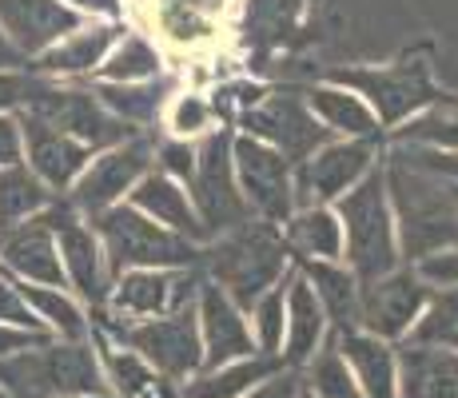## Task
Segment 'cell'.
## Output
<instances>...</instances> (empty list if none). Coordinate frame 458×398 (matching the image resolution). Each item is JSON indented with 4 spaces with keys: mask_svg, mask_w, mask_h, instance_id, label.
<instances>
[{
    "mask_svg": "<svg viewBox=\"0 0 458 398\" xmlns=\"http://www.w3.org/2000/svg\"><path fill=\"white\" fill-rule=\"evenodd\" d=\"M391 144L403 148H435V152H458V100L435 96L422 112L391 128Z\"/></svg>",
    "mask_w": 458,
    "mask_h": 398,
    "instance_id": "cell-32",
    "label": "cell"
},
{
    "mask_svg": "<svg viewBox=\"0 0 458 398\" xmlns=\"http://www.w3.org/2000/svg\"><path fill=\"white\" fill-rule=\"evenodd\" d=\"M24 299H29L32 315L52 339H88L92 334V318L88 307L68 287H44V283H21Z\"/></svg>",
    "mask_w": 458,
    "mask_h": 398,
    "instance_id": "cell-31",
    "label": "cell"
},
{
    "mask_svg": "<svg viewBox=\"0 0 458 398\" xmlns=\"http://www.w3.org/2000/svg\"><path fill=\"white\" fill-rule=\"evenodd\" d=\"M0 323H8V326H24V331H40V334H48L40 326V318L32 315V307H29V299H24V291H21V279L16 275H8L4 267H0Z\"/></svg>",
    "mask_w": 458,
    "mask_h": 398,
    "instance_id": "cell-40",
    "label": "cell"
},
{
    "mask_svg": "<svg viewBox=\"0 0 458 398\" xmlns=\"http://www.w3.org/2000/svg\"><path fill=\"white\" fill-rule=\"evenodd\" d=\"M156 24H160V32L167 40L183 44V48L204 44V40H211V32H216V21H211L208 13H199L196 4H188V0H164Z\"/></svg>",
    "mask_w": 458,
    "mask_h": 398,
    "instance_id": "cell-39",
    "label": "cell"
},
{
    "mask_svg": "<svg viewBox=\"0 0 458 398\" xmlns=\"http://www.w3.org/2000/svg\"><path fill=\"white\" fill-rule=\"evenodd\" d=\"M100 351L104 362V383L112 398H180V383L152 367L144 355H136L124 343L108 339V334H88Z\"/></svg>",
    "mask_w": 458,
    "mask_h": 398,
    "instance_id": "cell-24",
    "label": "cell"
},
{
    "mask_svg": "<svg viewBox=\"0 0 458 398\" xmlns=\"http://www.w3.org/2000/svg\"><path fill=\"white\" fill-rule=\"evenodd\" d=\"M152 167H156V136L152 131H136V136L96 152L92 164L84 167V175L72 183V191H68L64 199L72 203L84 219H92L96 211L112 207V203H124L131 196V188H136Z\"/></svg>",
    "mask_w": 458,
    "mask_h": 398,
    "instance_id": "cell-9",
    "label": "cell"
},
{
    "mask_svg": "<svg viewBox=\"0 0 458 398\" xmlns=\"http://www.w3.org/2000/svg\"><path fill=\"white\" fill-rule=\"evenodd\" d=\"M383 140H327L319 152L295 164V203H335L343 199L371 167L383 164Z\"/></svg>",
    "mask_w": 458,
    "mask_h": 398,
    "instance_id": "cell-12",
    "label": "cell"
},
{
    "mask_svg": "<svg viewBox=\"0 0 458 398\" xmlns=\"http://www.w3.org/2000/svg\"><path fill=\"white\" fill-rule=\"evenodd\" d=\"M60 398H112V394H60Z\"/></svg>",
    "mask_w": 458,
    "mask_h": 398,
    "instance_id": "cell-50",
    "label": "cell"
},
{
    "mask_svg": "<svg viewBox=\"0 0 458 398\" xmlns=\"http://www.w3.org/2000/svg\"><path fill=\"white\" fill-rule=\"evenodd\" d=\"M199 283H204V267L199 263H191V267H131L112 279L104 311L120 318V323L160 318L196 303Z\"/></svg>",
    "mask_w": 458,
    "mask_h": 398,
    "instance_id": "cell-10",
    "label": "cell"
},
{
    "mask_svg": "<svg viewBox=\"0 0 458 398\" xmlns=\"http://www.w3.org/2000/svg\"><path fill=\"white\" fill-rule=\"evenodd\" d=\"M199 267H204V275L211 283H219L248 311L263 291L279 287L287 279V271L295 263H292V251H287V239L276 224L248 219V224L211 239L204 255H199Z\"/></svg>",
    "mask_w": 458,
    "mask_h": 398,
    "instance_id": "cell-2",
    "label": "cell"
},
{
    "mask_svg": "<svg viewBox=\"0 0 458 398\" xmlns=\"http://www.w3.org/2000/svg\"><path fill=\"white\" fill-rule=\"evenodd\" d=\"M331 80L355 88L383 128H399L438 96L435 80H430L427 64H386V68H351V72H335Z\"/></svg>",
    "mask_w": 458,
    "mask_h": 398,
    "instance_id": "cell-15",
    "label": "cell"
},
{
    "mask_svg": "<svg viewBox=\"0 0 458 398\" xmlns=\"http://www.w3.org/2000/svg\"><path fill=\"white\" fill-rule=\"evenodd\" d=\"M48 216H52V227H56L64 287L81 299L88 311H100V307L108 303V291H112V267H108V255H104L100 235H96V227L88 224L64 196H56V203L48 207Z\"/></svg>",
    "mask_w": 458,
    "mask_h": 398,
    "instance_id": "cell-11",
    "label": "cell"
},
{
    "mask_svg": "<svg viewBox=\"0 0 458 398\" xmlns=\"http://www.w3.org/2000/svg\"><path fill=\"white\" fill-rule=\"evenodd\" d=\"M188 196L196 203V216L211 239L251 219L240 183H235L232 131L216 128L204 140H196V175L188 180Z\"/></svg>",
    "mask_w": 458,
    "mask_h": 398,
    "instance_id": "cell-7",
    "label": "cell"
},
{
    "mask_svg": "<svg viewBox=\"0 0 458 398\" xmlns=\"http://www.w3.org/2000/svg\"><path fill=\"white\" fill-rule=\"evenodd\" d=\"M44 339H52V334L24 331V326H8V323H0V359L16 355V351H29V347H37V343H44Z\"/></svg>",
    "mask_w": 458,
    "mask_h": 398,
    "instance_id": "cell-47",
    "label": "cell"
},
{
    "mask_svg": "<svg viewBox=\"0 0 458 398\" xmlns=\"http://www.w3.org/2000/svg\"><path fill=\"white\" fill-rule=\"evenodd\" d=\"M394 152H403L411 159L415 167H422V172L438 175V180L454 183L458 188V152H435V148H403V144H391Z\"/></svg>",
    "mask_w": 458,
    "mask_h": 398,
    "instance_id": "cell-43",
    "label": "cell"
},
{
    "mask_svg": "<svg viewBox=\"0 0 458 398\" xmlns=\"http://www.w3.org/2000/svg\"><path fill=\"white\" fill-rule=\"evenodd\" d=\"M0 386L8 398L108 394L104 362L92 339H44L37 347L0 359Z\"/></svg>",
    "mask_w": 458,
    "mask_h": 398,
    "instance_id": "cell-3",
    "label": "cell"
},
{
    "mask_svg": "<svg viewBox=\"0 0 458 398\" xmlns=\"http://www.w3.org/2000/svg\"><path fill=\"white\" fill-rule=\"evenodd\" d=\"M21 112L24 116H37L44 123H52V128H60V131H68V136L88 144L92 152H104V148L136 136V128H128L124 120L112 116L92 88L72 84V80L40 76L37 92H32V100L24 104Z\"/></svg>",
    "mask_w": 458,
    "mask_h": 398,
    "instance_id": "cell-6",
    "label": "cell"
},
{
    "mask_svg": "<svg viewBox=\"0 0 458 398\" xmlns=\"http://www.w3.org/2000/svg\"><path fill=\"white\" fill-rule=\"evenodd\" d=\"M295 259H343V219L331 203H307L279 227Z\"/></svg>",
    "mask_w": 458,
    "mask_h": 398,
    "instance_id": "cell-30",
    "label": "cell"
},
{
    "mask_svg": "<svg viewBox=\"0 0 458 398\" xmlns=\"http://www.w3.org/2000/svg\"><path fill=\"white\" fill-rule=\"evenodd\" d=\"M399 355V398H458V351L427 343H394Z\"/></svg>",
    "mask_w": 458,
    "mask_h": 398,
    "instance_id": "cell-25",
    "label": "cell"
},
{
    "mask_svg": "<svg viewBox=\"0 0 458 398\" xmlns=\"http://www.w3.org/2000/svg\"><path fill=\"white\" fill-rule=\"evenodd\" d=\"M160 123L175 140H204L208 131H216V100H208L204 92H191V88H183V92L175 88Z\"/></svg>",
    "mask_w": 458,
    "mask_h": 398,
    "instance_id": "cell-37",
    "label": "cell"
},
{
    "mask_svg": "<svg viewBox=\"0 0 458 398\" xmlns=\"http://www.w3.org/2000/svg\"><path fill=\"white\" fill-rule=\"evenodd\" d=\"M40 84V72H32L29 64L24 68H0V112H21L24 104L32 100Z\"/></svg>",
    "mask_w": 458,
    "mask_h": 398,
    "instance_id": "cell-42",
    "label": "cell"
},
{
    "mask_svg": "<svg viewBox=\"0 0 458 398\" xmlns=\"http://www.w3.org/2000/svg\"><path fill=\"white\" fill-rule=\"evenodd\" d=\"M415 267H419V275L427 279L430 287H458V247L430 255V259L415 263Z\"/></svg>",
    "mask_w": 458,
    "mask_h": 398,
    "instance_id": "cell-44",
    "label": "cell"
},
{
    "mask_svg": "<svg viewBox=\"0 0 458 398\" xmlns=\"http://www.w3.org/2000/svg\"><path fill=\"white\" fill-rule=\"evenodd\" d=\"M0 398H8V391H4V386H0Z\"/></svg>",
    "mask_w": 458,
    "mask_h": 398,
    "instance_id": "cell-52",
    "label": "cell"
},
{
    "mask_svg": "<svg viewBox=\"0 0 458 398\" xmlns=\"http://www.w3.org/2000/svg\"><path fill=\"white\" fill-rule=\"evenodd\" d=\"M232 164H235V183L243 191L251 219L284 227L287 216L299 207L295 203V164L284 152L255 136L235 131L232 136Z\"/></svg>",
    "mask_w": 458,
    "mask_h": 398,
    "instance_id": "cell-8",
    "label": "cell"
},
{
    "mask_svg": "<svg viewBox=\"0 0 458 398\" xmlns=\"http://www.w3.org/2000/svg\"><path fill=\"white\" fill-rule=\"evenodd\" d=\"M240 131L271 144L276 152H284L292 159V164H303V159L311 152H319L327 140H335L331 131L311 116L303 96H295V92H267L259 104L243 108Z\"/></svg>",
    "mask_w": 458,
    "mask_h": 398,
    "instance_id": "cell-14",
    "label": "cell"
},
{
    "mask_svg": "<svg viewBox=\"0 0 458 398\" xmlns=\"http://www.w3.org/2000/svg\"><path fill=\"white\" fill-rule=\"evenodd\" d=\"M196 318H199V339H204V367H219V362L255 355L248 311L208 275L196 295Z\"/></svg>",
    "mask_w": 458,
    "mask_h": 398,
    "instance_id": "cell-18",
    "label": "cell"
},
{
    "mask_svg": "<svg viewBox=\"0 0 458 398\" xmlns=\"http://www.w3.org/2000/svg\"><path fill=\"white\" fill-rule=\"evenodd\" d=\"M299 370H276V375L267 378V383H259L251 394H243V398H299Z\"/></svg>",
    "mask_w": 458,
    "mask_h": 398,
    "instance_id": "cell-46",
    "label": "cell"
},
{
    "mask_svg": "<svg viewBox=\"0 0 458 398\" xmlns=\"http://www.w3.org/2000/svg\"><path fill=\"white\" fill-rule=\"evenodd\" d=\"M84 21L88 16L68 8L64 0H0V32L24 60H37Z\"/></svg>",
    "mask_w": 458,
    "mask_h": 398,
    "instance_id": "cell-17",
    "label": "cell"
},
{
    "mask_svg": "<svg viewBox=\"0 0 458 398\" xmlns=\"http://www.w3.org/2000/svg\"><path fill=\"white\" fill-rule=\"evenodd\" d=\"M128 203H131V207L144 211L148 219H156V224L172 227L175 235L191 239V243H199V247H208V243H211L208 227L199 224V216H196V203H191L188 188H183L180 180H172V175L156 172V167L136 183V188H131Z\"/></svg>",
    "mask_w": 458,
    "mask_h": 398,
    "instance_id": "cell-22",
    "label": "cell"
},
{
    "mask_svg": "<svg viewBox=\"0 0 458 398\" xmlns=\"http://www.w3.org/2000/svg\"><path fill=\"white\" fill-rule=\"evenodd\" d=\"M88 224L96 227V235H100V243H104L112 279L131 267H191V263H199V255H204L199 243H191V239L175 235L172 227L148 219L144 211L131 207L128 199L96 211Z\"/></svg>",
    "mask_w": 458,
    "mask_h": 398,
    "instance_id": "cell-5",
    "label": "cell"
},
{
    "mask_svg": "<svg viewBox=\"0 0 458 398\" xmlns=\"http://www.w3.org/2000/svg\"><path fill=\"white\" fill-rule=\"evenodd\" d=\"M430 291L435 287L411 263H399L386 275L367 279L359 287V331L378 334L386 343H403L411 334V326L419 323Z\"/></svg>",
    "mask_w": 458,
    "mask_h": 398,
    "instance_id": "cell-13",
    "label": "cell"
},
{
    "mask_svg": "<svg viewBox=\"0 0 458 398\" xmlns=\"http://www.w3.org/2000/svg\"><path fill=\"white\" fill-rule=\"evenodd\" d=\"M248 323H251V343L259 355L279 359L284 351V334H287V303H284V283L271 291H263L259 299L248 307ZM284 362V359H279Z\"/></svg>",
    "mask_w": 458,
    "mask_h": 398,
    "instance_id": "cell-38",
    "label": "cell"
},
{
    "mask_svg": "<svg viewBox=\"0 0 458 398\" xmlns=\"http://www.w3.org/2000/svg\"><path fill=\"white\" fill-rule=\"evenodd\" d=\"M299 398H315V394H311V391H307V386H303V383H299Z\"/></svg>",
    "mask_w": 458,
    "mask_h": 398,
    "instance_id": "cell-51",
    "label": "cell"
},
{
    "mask_svg": "<svg viewBox=\"0 0 458 398\" xmlns=\"http://www.w3.org/2000/svg\"><path fill=\"white\" fill-rule=\"evenodd\" d=\"M284 303H287V334L279 359H284L287 370H303L307 359L331 339V318L299 267H292L284 279Z\"/></svg>",
    "mask_w": 458,
    "mask_h": 398,
    "instance_id": "cell-21",
    "label": "cell"
},
{
    "mask_svg": "<svg viewBox=\"0 0 458 398\" xmlns=\"http://www.w3.org/2000/svg\"><path fill=\"white\" fill-rule=\"evenodd\" d=\"M156 172L172 175L188 188V180L196 175V140H175L167 136L156 144Z\"/></svg>",
    "mask_w": 458,
    "mask_h": 398,
    "instance_id": "cell-41",
    "label": "cell"
},
{
    "mask_svg": "<svg viewBox=\"0 0 458 398\" xmlns=\"http://www.w3.org/2000/svg\"><path fill=\"white\" fill-rule=\"evenodd\" d=\"M411 343H427V347L458 351V287H435L422 307L419 323L407 334Z\"/></svg>",
    "mask_w": 458,
    "mask_h": 398,
    "instance_id": "cell-36",
    "label": "cell"
},
{
    "mask_svg": "<svg viewBox=\"0 0 458 398\" xmlns=\"http://www.w3.org/2000/svg\"><path fill=\"white\" fill-rule=\"evenodd\" d=\"M0 267L21 283H44V287H64V267H60V247L52 216L44 211L37 219L0 232Z\"/></svg>",
    "mask_w": 458,
    "mask_h": 398,
    "instance_id": "cell-20",
    "label": "cell"
},
{
    "mask_svg": "<svg viewBox=\"0 0 458 398\" xmlns=\"http://www.w3.org/2000/svg\"><path fill=\"white\" fill-rule=\"evenodd\" d=\"M88 21H124V0H64Z\"/></svg>",
    "mask_w": 458,
    "mask_h": 398,
    "instance_id": "cell-48",
    "label": "cell"
},
{
    "mask_svg": "<svg viewBox=\"0 0 458 398\" xmlns=\"http://www.w3.org/2000/svg\"><path fill=\"white\" fill-rule=\"evenodd\" d=\"M311 116L331 131L335 140H383V123L375 108L355 92V88L327 80V84H311L303 92Z\"/></svg>",
    "mask_w": 458,
    "mask_h": 398,
    "instance_id": "cell-23",
    "label": "cell"
},
{
    "mask_svg": "<svg viewBox=\"0 0 458 398\" xmlns=\"http://www.w3.org/2000/svg\"><path fill=\"white\" fill-rule=\"evenodd\" d=\"M276 370H284V362L255 351V355L196 370L188 383H180V398H243V394H251L259 383H267Z\"/></svg>",
    "mask_w": 458,
    "mask_h": 398,
    "instance_id": "cell-28",
    "label": "cell"
},
{
    "mask_svg": "<svg viewBox=\"0 0 458 398\" xmlns=\"http://www.w3.org/2000/svg\"><path fill=\"white\" fill-rule=\"evenodd\" d=\"M164 76V52L156 48V40H148L144 32H124L112 52L104 56L100 72L92 80H104V84H140V80H156Z\"/></svg>",
    "mask_w": 458,
    "mask_h": 398,
    "instance_id": "cell-34",
    "label": "cell"
},
{
    "mask_svg": "<svg viewBox=\"0 0 458 398\" xmlns=\"http://www.w3.org/2000/svg\"><path fill=\"white\" fill-rule=\"evenodd\" d=\"M24 64H29V60H24L21 52H16L13 44H8L4 32H0V68H24Z\"/></svg>",
    "mask_w": 458,
    "mask_h": 398,
    "instance_id": "cell-49",
    "label": "cell"
},
{
    "mask_svg": "<svg viewBox=\"0 0 458 398\" xmlns=\"http://www.w3.org/2000/svg\"><path fill=\"white\" fill-rule=\"evenodd\" d=\"M335 343H339L363 398H399V355H394V343L359 331V326L335 331Z\"/></svg>",
    "mask_w": 458,
    "mask_h": 398,
    "instance_id": "cell-26",
    "label": "cell"
},
{
    "mask_svg": "<svg viewBox=\"0 0 458 398\" xmlns=\"http://www.w3.org/2000/svg\"><path fill=\"white\" fill-rule=\"evenodd\" d=\"M24 164V131L16 112H0V167Z\"/></svg>",
    "mask_w": 458,
    "mask_h": 398,
    "instance_id": "cell-45",
    "label": "cell"
},
{
    "mask_svg": "<svg viewBox=\"0 0 458 398\" xmlns=\"http://www.w3.org/2000/svg\"><path fill=\"white\" fill-rule=\"evenodd\" d=\"M303 279L311 283L315 299L323 303V311L331 318V331H351L359 326V287L363 279L347 267L343 259H299Z\"/></svg>",
    "mask_w": 458,
    "mask_h": 398,
    "instance_id": "cell-29",
    "label": "cell"
},
{
    "mask_svg": "<svg viewBox=\"0 0 458 398\" xmlns=\"http://www.w3.org/2000/svg\"><path fill=\"white\" fill-rule=\"evenodd\" d=\"M16 116H21V131H24V164L40 175L44 188H52L56 196H68L96 152L37 116H24V112H16Z\"/></svg>",
    "mask_w": 458,
    "mask_h": 398,
    "instance_id": "cell-16",
    "label": "cell"
},
{
    "mask_svg": "<svg viewBox=\"0 0 458 398\" xmlns=\"http://www.w3.org/2000/svg\"><path fill=\"white\" fill-rule=\"evenodd\" d=\"M343 219V263L359 279H378L403 263L399 235H394V211L386 196L383 164L371 167L343 199L331 203Z\"/></svg>",
    "mask_w": 458,
    "mask_h": 398,
    "instance_id": "cell-4",
    "label": "cell"
},
{
    "mask_svg": "<svg viewBox=\"0 0 458 398\" xmlns=\"http://www.w3.org/2000/svg\"><path fill=\"white\" fill-rule=\"evenodd\" d=\"M386 196L394 211V235H399L403 263H422L438 251L458 247V188L438 175L415 167L403 152L386 148L383 156Z\"/></svg>",
    "mask_w": 458,
    "mask_h": 398,
    "instance_id": "cell-1",
    "label": "cell"
},
{
    "mask_svg": "<svg viewBox=\"0 0 458 398\" xmlns=\"http://www.w3.org/2000/svg\"><path fill=\"white\" fill-rule=\"evenodd\" d=\"M124 32H128L124 21H84L76 32H68L48 52L29 60V68L48 80H72V84H81V80H92L100 72L104 56H108L112 44L124 37Z\"/></svg>",
    "mask_w": 458,
    "mask_h": 398,
    "instance_id": "cell-19",
    "label": "cell"
},
{
    "mask_svg": "<svg viewBox=\"0 0 458 398\" xmlns=\"http://www.w3.org/2000/svg\"><path fill=\"white\" fill-rule=\"evenodd\" d=\"M299 378H303V386L315 398H363L355 375H351V367H347V359H343V351H339V343H335V331H331V339L307 359V367L299 370Z\"/></svg>",
    "mask_w": 458,
    "mask_h": 398,
    "instance_id": "cell-35",
    "label": "cell"
},
{
    "mask_svg": "<svg viewBox=\"0 0 458 398\" xmlns=\"http://www.w3.org/2000/svg\"><path fill=\"white\" fill-rule=\"evenodd\" d=\"M92 92L100 96L104 108L116 120H124L128 128L156 131V123L164 120L167 100L175 96V80L167 72L156 80H140V84H104V80H92Z\"/></svg>",
    "mask_w": 458,
    "mask_h": 398,
    "instance_id": "cell-27",
    "label": "cell"
},
{
    "mask_svg": "<svg viewBox=\"0 0 458 398\" xmlns=\"http://www.w3.org/2000/svg\"><path fill=\"white\" fill-rule=\"evenodd\" d=\"M52 203H56V191L44 188V180L29 164L0 167V232L44 216Z\"/></svg>",
    "mask_w": 458,
    "mask_h": 398,
    "instance_id": "cell-33",
    "label": "cell"
}]
</instances>
